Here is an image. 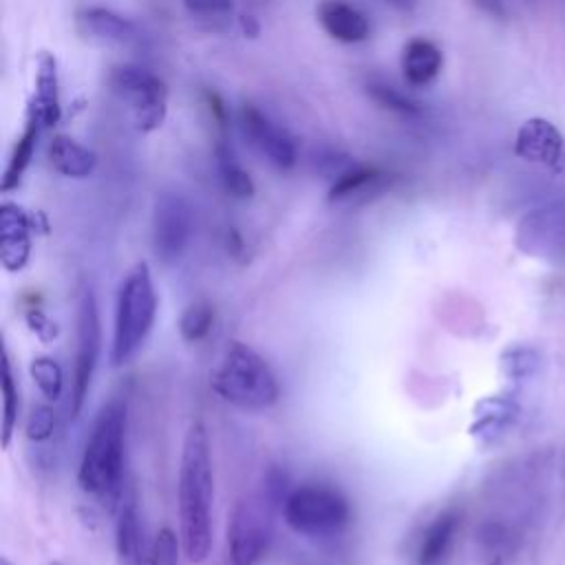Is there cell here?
<instances>
[{
    "instance_id": "6da1fadb",
    "label": "cell",
    "mask_w": 565,
    "mask_h": 565,
    "mask_svg": "<svg viewBox=\"0 0 565 565\" xmlns=\"http://www.w3.org/2000/svg\"><path fill=\"white\" fill-rule=\"evenodd\" d=\"M179 536L183 556L190 563H205L212 552V505L214 466L210 435L203 422H192L181 446L179 479Z\"/></svg>"
},
{
    "instance_id": "7a4b0ae2",
    "label": "cell",
    "mask_w": 565,
    "mask_h": 565,
    "mask_svg": "<svg viewBox=\"0 0 565 565\" xmlns=\"http://www.w3.org/2000/svg\"><path fill=\"white\" fill-rule=\"evenodd\" d=\"M126 428V402L119 397L106 402L90 426L77 468V483L82 492L110 510H117L121 503Z\"/></svg>"
},
{
    "instance_id": "3957f363",
    "label": "cell",
    "mask_w": 565,
    "mask_h": 565,
    "mask_svg": "<svg viewBox=\"0 0 565 565\" xmlns=\"http://www.w3.org/2000/svg\"><path fill=\"white\" fill-rule=\"evenodd\" d=\"M212 391L245 413L269 411L280 399V386L267 360L238 340L227 342L221 364L212 373Z\"/></svg>"
},
{
    "instance_id": "277c9868",
    "label": "cell",
    "mask_w": 565,
    "mask_h": 565,
    "mask_svg": "<svg viewBox=\"0 0 565 565\" xmlns=\"http://www.w3.org/2000/svg\"><path fill=\"white\" fill-rule=\"evenodd\" d=\"M159 298L148 263H135L119 282L115 300V324L110 362L128 364L148 340L157 320Z\"/></svg>"
},
{
    "instance_id": "5b68a950",
    "label": "cell",
    "mask_w": 565,
    "mask_h": 565,
    "mask_svg": "<svg viewBox=\"0 0 565 565\" xmlns=\"http://www.w3.org/2000/svg\"><path fill=\"white\" fill-rule=\"evenodd\" d=\"M282 519L289 530L309 539L338 536L351 521L347 497L324 483H302L282 499Z\"/></svg>"
},
{
    "instance_id": "8992f818",
    "label": "cell",
    "mask_w": 565,
    "mask_h": 565,
    "mask_svg": "<svg viewBox=\"0 0 565 565\" xmlns=\"http://www.w3.org/2000/svg\"><path fill=\"white\" fill-rule=\"evenodd\" d=\"M110 90L130 108L139 132L157 130L168 113V86L152 71L137 64H117L108 73Z\"/></svg>"
},
{
    "instance_id": "52a82bcc",
    "label": "cell",
    "mask_w": 565,
    "mask_h": 565,
    "mask_svg": "<svg viewBox=\"0 0 565 565\" xmlns=\"http://www.w3.org/2000/svg\"><path fill=\"white\" fill-rule=\"evenodd\" d=\"M271 499L249 494L236 501L227 521V554L232 565H258L271 543Z\"/></svg>"
},
{
    "instance_id": "ba28073f",
    "label": "cell",
    "mask_w": 565,
    "mask_h": 565,
    "mask_svg": "<svg viewBox=\"0 0 565 565\" xmlns=\"http://www.w3.org/2000/svg\"><path fill=\"white\" fill-rule=\"evenodd\" d=\"M99 351H102V322H99L97 298L90 287H84L77 300V349H75V369H73L71 402H68L71 417H77L79 411L84 408V402L97 369Z\"/></svg>"
},
{
    "instance_id": "9c48e42d",
    "label": "cell",
    "mask_w": 565,
    "mask_h": 565,
    "mask_svg": "<svg viewBox=\"0 0 565 565\" xmlns=\"http://www.w3.org/2000/svg\"><path fill=\"white\" fill-rule=\"evenodd\" d=\"M194 234V210L190 201L177 192H163L152 210V249L166 265L177 263Z\"/></svg>"
},
{
    "instance_id": "30bf717a",
    "label": "cell",
    "mask_w": 565,
    "mask_h": 565,
    "mask_svg": "<svg viewBox=\"0 0 565 565\" xmlns=\"http://www.w3.org/2000/svg\"><path fill=\"white\" fill-rule=\"evenodd\" d=\"M514 241L527 256L552 263L565 260V201L527 212L516 225Z\"/></svg>"
},
{
    "instance_id": "8fae6325",
    "label": "cell",
    "mask_w": 565,
    "mask_h": 565,
    "mask_svg": "<svg viewBox=\"0 0 565 565\" xmlns=\"http://www.w3.org/2000/svg\"><path fill=\"white\" fill-rule=\"evenodd\" d=\"M241 130L245 139L278 170H291L298 161L294 139L285 128L274 124L263 110L252 104L241 108Z\"/></svg>"
},
{
    "instance_id": "7c38bea8",
    "label": "cell",
    "mask_w": 565,
    "mask_h": 565,
    "mask_svg": "<svg viewBox=\"0 0 565 565\" xmlns=\"http://www.w3.org/2000/svg\"><path fill=\"white\" fill-rule=\"evenodd\" d=\"M33 221L11 201L0 205V265L9 274H18L29 265L33 247Z\"/></svg>"
},
{
    "instance_id": "4fadbf2b",
    "label": "cell",
    "mask_w": 565,
    "mask_h": 565,
    "mask_svg": "<svg viewBox=\"0 0 565 565\" xmlns=\"http://www.w3.org/2000/svg\"><path fill=\"white\" fill-rule=\"evenodd\" d=\"M563 135L552 121L543 117L523 121L514 137V152L527 163L554 168L563 159Z\"/></svg>"
},
{
    "instance_id": "5bb4252c",
    "label": "cell",
    "mask_w": 565,
    "mask_h": 565,
    "mask_svg": "<svg viewBox=\"0 0 565 565\" xmlns=\"http://www.w3.org/2000/svg\"><path fill=\"white\" fill-rule=\"evenodd\" d=\"M26 115L35 117L42 128H51L62 117L60 104V77H57V60L49 51H40L35 57V77H33V95L29 99Z\"/></svg>"
},
{
    "instance_id": "9a60e30c",
    "label": "cell",
    "mask_w": 565,
    "mask_h": 565,
    "mask_svg": "<svg viewBox=\"0 0 565 565\" xmlns=\"http://www.w3.org/2000/svg\"><path fill=\"white\" fill-rule=\"evenodd\" d=\"M316 18L329 38L344 44L362 42L371 33L366 15L347 0H320Z\"/></svg>"
},
{
    "instance_id": "2e32d148",
    "label": "cell",
    "mask_w": 565,
    "mask_h": 565,
    "mask_svg": "<svg viewBox=\"0 0 565 565\" xmlns=\"http://www.w3.org/2000/svg\"><path fill=\"white\" fill-rule=\"evenodd\" d=\"M75 26L79 35L93 42L106 44H126L135 40V24L121 13L106 7H84L75 13Z\"/></svg>"
},
{
    "instance_id": "e0dca14e",
    "label": "cell",
    "mask_w": 565,
    "mask_h": 565,
    "mask_svg": "<svg viewBox=\"0 0 565 565\" xmlns=\"http://www.w3.org/2000/svg\"><path fill=\"white\" fill-rule=\"evenodd\" d=\"M115 547L121 565H143L146 558H150L146 556L143 527L135 499H124L117 508Z\"/></svg>"
},
{
    "instance_id": "ac0fdd59",
    "label": "cell",
    "mask_w": 565,
    "mask_h": 565,
    "mask_svg": "<svg viewBox=\"0 0 565 565\" xmlns=\"http://www.w3.org/2000/svg\"><path fill=\"white\" fill-rule=\"evenodd\" d=\"M519 408L512 399L501 395L483 397L475 404V419L470 424V435L481 444H492L501 437L514 422Z\"/></svg>"
},
{
    "instance_id": "d6986e66",
    "label": "cell",
    "mask_w": 565,
    "mask_h": 565,
    "mask_svg": "<svg viewBox=\"0 0 565 565\" xmlns=\"http://www.w3.org/2000/svg\"><path fill=\"white\" fill-rule=\"evenodd\" d=\"M46 157L51 168L68 179H86L97 168V154L68 135H55L49 143Z\"/></svg>"
},
{
    "instance_id": "ffe728a7",
    "label": "cell",
    "mask_w": 565,
    "mask_h": 565,
    "mask_svg": "<svg viewBox=\"0 0 565 565\" xmlns=\"http://www.w3.org/2000/svg\"><path fill=\"white\" fill-rule=\"evenodd\" d=\"M459 523H461V514L457 510L439 512L422 534L419 550H417V565H441L455 543Z\"/></svg>"
},
{
    "instance_id": "44dd1931",
    "label": "cell",
    "mask_w": 565,
    "mask_h": 565,
    "mask_svg": "<svg viewBox=\"0 0 565 565\" xmlns=\"http://www.w3.org/2000/svg\"><path fill=\"white\" fill-rule=\"evenodd\" d=\"M399 64H402L404 79L411 86H426L439 75L444 55L430 40L413 38L404 44Z\"/></svg>"
},
{
    "instance_id": "7402d4cb",
    "label": "cell",
    "mask_w": 565,
    "mask_h": 565,
    "mask_svg": "<svg viewBox=\"0 0 565 565\" xmlns=\"http://www.w3.org/2000/svg\"><path fill=\"white\" fill-rule=\"evenodd\" d=\"M386 174L375 166H351L342 170L329 188V203H344L358 196H369V192H380L386 185Z\"/></svg>"
},
{
    "instance_id": "603a6c76",
    "label": "cell",
    "mask_w": 565,
    "mask_h": 565,
    "mask_svg": "<svg viewBox=\"0 0 565 565\" xmlns=\"http://www.w3.org/2000/svg\"><path fill=\"white\" fill-rule=\"evenodd\" d=\"M42 124L26 115V124H24V130L20 135V139L15 141L13 150H11V157H9V163L4 168V174H2V192H11L20 185L31 159H33V152H35V146H38V137L42 132Z\"/></svg>"
},
{
    "instance_id": "cb8c5ba5",
    "label": "cell",
    "mask_w": 565,
    "mask_h": 565,
    "mask_svg": "<svg viewBox=\"0 0 565 565\" xmlns=\"http://www.w3.org/2000/svg\"><path fill=\"white\" fill-rule=\"evenodd\" d=\"M214 157H216V168H218V177H221L223 188L234 199H252L254 192H256V185H254L249 172L236 161L230 143L225 141V135H221V139L216 141Z\"/></svg>"
},
{
    "instance_id": "d4e9b609",
    "label": "cell",
    "mask_w": 565,
    "mask_h": 565,
    "mask_svg": "<svg viewBox=\"0 0 565 565\" xmlns=\"http://www.w3.org/2000/svg\"><path fill=\"white\" fill-rule=\"evenodd\" d=\"M214 318H216V311H214V305L207 302V300H194L190 302L181 316H179V333L185 342H201L210 335L212 327H214Z\"/></svg>"
},
{
    "instance_id": "484cf974",
    "label": "cell",
    "mask_w": 565,
    "mask_h": 565,
    "mask_svg": "<svg viewBox=\"0 0 565 565\" xmlns=\"http://www.w3.org/2000/svg\"><path fill=\"white\" fill-rule=\"evenodd\" d=\"M29 375L38 386V391L42 393V397H46L49 402L60 399L64 391V371L55 358L35 355L29 364Z\"/></svg>"
},
{
    "instance_id": "4316f807",
    "label": "cell",
    "mask_w": 565,
    "mask_h": 565,
    "mask_svg": "<svg viewBox=\"0 0 565 565\" xmlns=\"http://www.w3.org/2000/svg\"><path fill=\"white\" fill-rule=\"evenodd\" d=\"M2 448H9L11 437L18 426L20 415V399H18V386L13 380L11 362L7 351H2Z\"/></svg>"
},
{
    "instance_id": "83f0119b",
    "label": "cell",
    "mask_w": 565,
    "mask_h": 565,
    "mask_svg": "<svg viewBox=\"0 0 565 565\" xmlns=\"http://www.w3.org/2000/svg\"><path fill=\"white\" fill-rule=\"evenodd\" d=\"M366 93L369 97L382 106L384 110H391L395 115H402V117H419L422 115V108L419 104H415L411 97H406L404 93H399L397 88L388 86V84H382V82H371L366 86Z\"/></svg>"
},
{
    "instance_id": "f1b7e54d",
    "label": "cell",
    "mask_w": 565,
    "mask_h": 565,
    "mask_svg": "<svg viewBox=\"0 0 565 565\" xmlns=\"http://www.w3.org/2000/svg\"><path fill=\"white\" fill-rule=\"evenodd\" d=\"M179 550L181 547V536L172 527H161L150 545V565H179Z\"/></svg>"
},
{
    "instance_id": "f546056e",
    "label": "cell",
    "mask_w": 565,
    "mask_h": 565,
    "mask_svg": "<svg viewBox=\"0 0 565 565\" xmlns=\"http://www.w3.org/2000/svg\"><path fill=\"white\" fill-rule=\"evenodd\" d=\"M55 411L49 404H38L31 408L24 422V435L29 441H46L55 430Z\"/></svg>"
},
{
    "instance_id": "4dcf8cb0",
    "label": "cell",
    "mask_w": 565,
    "mask_h": 565,
    "mask_svg": "<svg viewBox=\"0 0 565 565\" xmlns=\"http://www.w3.org/2000/svg\"><path fill=\"white\" fill-rule=\"evenodd\" d=\"M183 7L196 20H205L212 26L216 22H225L234 9L232 0H183Z\"/></svg>"
},
{
    "instance_id": "1f68e13d",
    "label": "cell",
    "mask_w": 565,
    "mask_h": 565,
    "mask_svg": "<svg viewBox=\"0 0 565 565\" xmlns=\"http://www.w3.org/2000/svg\"><path fill=\"white\" fill-rule=\"evenodd\" d=\"M501 369L512 380L527 377L536 369V355L527 349H508L501 355Z\"/></svg>"
},
{
    "instance_id": "d6a6232c",
    "label": "cell",
    "mask_w": 565,
    "mask_h": 565,
    "mask_svg": "<svg viewBox=\"0 0 565 565\" xmlns=\"http://www.w3.org/2000/svg\"><path fill=\"white\" fill-rule=\"evenodd\" d=\"M24 322L29 327V331L42 342V344H51L57 335H60V329L55 324V320H51V316L40 309V307H29L24 311Z\"/></svg>"
},
{
    "instance_id": "836d02e7",
    "label": "cell",
    "mask_w": 565,
    "mask_h": 565,
    "mask_svg": "<svg viewBox=\"0 0 565 565\" xmlns=\"http://www.w3.org/2000/svg\"><path fill=\"white\" fill-rule=\"evenodd\" d=\"M205 104H207V110H210L214 124L218 126L221 135H225V130H227V108H225L221 95L214 93V90H205Z\"/></svg>"
},
{
    "instance_id": "e575fe53",
    "label": "cell",
    "mask_w": 565,
    "mask_h": 565,
    "mask_svg": "<svg viewBox=\"0 0 565 565\" xmlns=\"http://www.w3.org/2000/svg\"><path fill=\"white\" fill-rule=\"evenodd\" d=\"M479 11H483L490 18H505V2L503 0H472Z\"/></svg>"
},
{
    "instance_id": "d590c367",
    "label": "cell",
    "mask_w": 565,
    "mask_h": 565,
    "mask_svg": "<svg viewBox=\"0 0 565 565\" xmlns=\"http://www.w3.org/2000/svg\"><path fill=\"white\" fill-rule=\"evenodd\" d=\"M241 29H243V33L249 35V38H256V35L260 33V24H258L256 18H252V15H241Z\"/></svg>"
},
{
    "instance_id": "8d00e7d4",
    "label": "cell",
    "mask_w": 565,
    "mask_h": 565,
    "mask_svg": "<svg viewBox=\"0 0 565 565\" xmlns=\"http://www.w3.org/2000/svg\"><path fill=\"white\" fill-rule=\"evenodd\" d=\"M227 249H230V254H241L243 252V238H241V234L236 232V230H230L227 232Z\"/></svg>"
},
{
    "instance_id": "74e56055",
    "label": "cell",
    "mask_w": 565,
    "mask_h": 565,
    "mask_svg": "<svg viewBox=\"0 0 565 565\" xmlns=\"http://www.w3.org/2000/svg\"><path fill=\"white\" fill-rule=\"evenodd\" d=\"M388 4H393L395 9H399V11H411L415 4H417V0H386Z\"/></svg>"
},
{
    "instance_id": "f35d334b",
    "label": "cell",
    "mask_w": 565,
    "mask_h": 565,
    "mask_svg": "<svg viewBox=\"0 0 565 565\" xmlns=\"http://www.w3.org/2000/svg\"><path fill=\"white\" fill-rule=\"evenodd\" d=\"M0 565H11V563H9L7 558H2V561H0Z\"/></svg>"
},
{
    "instance_id": "ab89813d",
    "label": "cell",
    "mask_w": 565,
    "mask_h": 565,
    "mask_svg": "<svg viewBox=\"0 0 565 565\" xmlns=\"http://www.w3.org/2000/svg\"><path fill=\"white\" fill-rule=\"evenodd\" d=\"M49 565H64V563H60V561H53V563H49Z\"/></svg>"
}]
</instances>
